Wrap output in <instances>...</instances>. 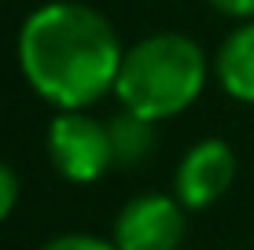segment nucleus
I'll return each instance as SVG.
<instances>
[{
	"label": "nucleus",
	"instance_id": "nucleus-3",
	"mask_svg": "<svg viewBox=\"0 0 254 250\" xmlns=\"http://www.w3.org/2000/svg\"><path fill=\"white\" fill-rule=\"evenodd\" d=\"M48 154H52V166L59 169V177L74 180V184L100 180L115 166L107 125H100L96 118L81 114V110H63V114L52 122Z\"/></svg>",
	"mask_w": 254,
	"mask_h": 250
},
{
	"label": "nucleus",
	"instance_id": "nucleus-10",
	"mask_svg": "<svg viewBox=\"0 0 254 250\" xmlns=\"http://www.w3.org/2000/svg\"><path fill=\"white\" fill-rule=\"evenodd\" d=\"M217 11L232 15V19H251L254 15V0H210Z\"/></svg>",
	"mask_w": 254,
	"mask_h": 250
},
{
	"label": "nucleus",
	"instance_id": "nucleus-5",
	"mask_svg": "<svg viewBox=\"0 0 254 250\" xmlns=\"http://www.w3.org/2000/svg\"><path fill=\"white\" fill-rule=\"evenodd\" d=\"M232 177H236L232 151L221 140H203L199 148L185 154V162L177 169V199L191 210H203L229 192Z\"/></svg>",
	"mask_w": 254,
	"mask_h": 250
},
{
	"label": "nucleus",
	"instance_id": "nucleus-8",
	"mask_svg": "<svg viewBox=\"0 0 254 250\" xmlns=\"http://www.w3.org/2000/svg\"><path fill=\"white\" fill-rule=\"evenodd\" d=\"M41 250H118V247L103 243V239H96V236H59V239H52V243H45Z\"/></svg>",
	"mask_w": 254,
	"mask_h": 250
},
{
	"label": "nucleus",
	"instance_id": "nucleus-6",
	"mask_svg": "<svg viewBox=\"0 0 254 250\" xmlns=\"http://www.w3.org/2000/svg\"><path fill=\"white\" fill-rule=\"evenodd\" d=\"M217 77L229 96L254 103V22L229 33V41L217 51Z\"/></svg>",
	"mask_w": 254,
	"mask_h": 250
},
{
	"label": "nucleus",
	"instance_id": "nucleus-7",
	"mask_svg": "<svg viewBox=\"0 0 254 250\" xmlns=\"http://www.w3.org/2000/svg\"><path fill=\"white\" fill-rule=\"evenodd\" d=\"M107 140H111V158L122 169H133L151 154L155 148V133H151V118L136 114V110H122L107 122Z\"/></svg>",
	"mask_w": 254,
	"mask_h": 250
},
{
	"label": "nucleus",
	"instance_id": "nucleus-2",
	"mask_svg": "<svg viewBox=\"0 0 254 250\" xmlns=\"http://www.w3.org/2000/svg\"><path fill=\"white\" fill-rule=\"evenodd\" d=\"M206 77V63L195 41L181 33H155L144 37L122 55L115 92L126 110L144 118H170L181 114L199 96Z\"/></svg>",
	"mask_w": 254,
	"mask_h": 250
},
{
	"label": "nucleus",
	"instance_id": "nucleus-1",
	"mask_svg": "<svg viewBox=\"0 0 254 250\" xmlns=\"http://www.w3.org/2000/svg\"><path fill=\"white\" fill-rule=\"evenodd\" d=\"M122 55L111 22L85 4H45L19 33L26 81L63 110H81L115 89Z\"/></svg>",
	"mask_w": 254,
	"mask_h": 250
},
{
	"label": "nucleus",
	"instance_id": "nucleus-4",
	"mask_svg": "<svg viewBox=\"0 0 254 250\" xmlns=\"http://www.w3.org/2000/svg\"><path fill=\"white\" fill-rule=\"evenodd\" d=\"M185 236V213L166 195H140L118 213V250H177Z\"/></svg>",
	"mask_w": 254,
	"mask_h": 250
},
{
	"label": "nucleus",
	"instance_id": "nucleus-9",
	"mask_svg": "<svg viewBox=\"0 0 254 250\" xmlns=\"http://www.w3.org/2000/svg\"><path fill=\"white\" fill-rule=\"evenodd\" d=\"M15 202H19V180H15L11 166L0 162V221L15 210Z\"/></svg>",
	"mask_w": 254,
	"mask_h": 250
}]
</instances>
